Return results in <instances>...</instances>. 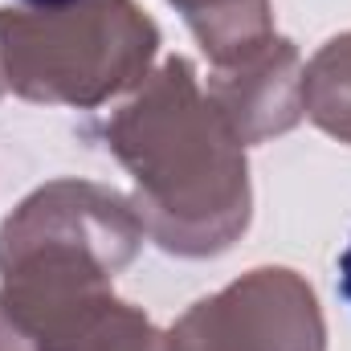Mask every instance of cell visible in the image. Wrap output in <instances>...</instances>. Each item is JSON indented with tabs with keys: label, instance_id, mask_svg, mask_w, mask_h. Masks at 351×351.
<instances>
[{
	"label": "cell",
	"instance_id": "obj_1",
	"mask_svg": "<svg viewBox=\"0 0 351 351\" xmlns=\"http://www.w3.org/2000/svg\"><path fill=\"white\" fill-rule=\"evenodd\" d=\"M339 294H343V302L351 306V241H348V250L339 254Z\"/></svg>",
	"mask_w": 351,
	"mask_h": 351
},
{
	"label": "cell",
	"instance_id": "obj_2",
	"mask_svg": "<svg viewBox=\"0 0 351 351\" xmlns=\"http://www.w3.org/2000/svg\"><path fill=\"white\" fill-rule=\"evenodd\" d=\"M25 4H37V8H66V4H78V0H25Z\"/></svg>",
	"mask_w": 351,
	"mask_h": 351
}]
</instances>
